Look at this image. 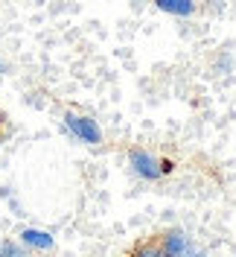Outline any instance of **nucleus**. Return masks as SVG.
<instances>
[{
	"label": "nucleus",
	"instance_id": "nucleus-1",
	"mask_svg": "<svg viewBox=\"0 0 236 257\" xmlns=\"http://www.w3.org/2000/svg\"><path fill=\"white\" fill-rule=\"evenodd\" d=\"M64 126L70 128V135H76L79 141H85V144H102V128L96 126V120H91V117H85V114H73L67 111L64 114Z\"/></svg>",
	"mask_w": 236,
	"mask_h": 257
},
{
	"label": "nucleus",
	"instance_id": "nucleus-2",
	"mask_svg": "<svg viewBox=\"0 0 236 257\" xmlns=\"http://www.w3.org/2000/svg\"><path fill=\"white\" fill-rule=\"evenodd\" d=\"M128 164H131V170L140 178H146V181H155V178L163 176V173H160V158H155L152 152H146L140 146L128 152Z\"/></svg>",
	"mask_w": 236,
	"mask_h": 257
},
{
	"label": "nucleus",
	"instance_id": "nucleus-3",
	"mask_svg": "<svg viewBox=\"0 0 236 257\" xmlns=\"http://www.w3.org/2000/svg\"><path fill=\"white\" fill-rule=\"evenodd\" d=\"M160 251L166 257H187L189 254V237L181 228H172L160 237Z\"/></svg>",
	"mask_w": 236,
	"mask_h": 257
},
{
	"label": "nucleus",
	"instance_id": "nucleus-4",
	"mask_svg": "<svg viewBox=\"0 0 236 257\" xmlns=\"http://www.w3.org/2000/svg\"><path fill=\"white\" fill-rule=\"evenodd\" d=\"M21 240H24V245L38 248V251H50V248L56 245V240L50 237L47 231H38V228H27V231L21 234Z\"/></svg>",
	"mask_w": 236,
	"mask_h": 257
},
{
	"label": "nucleus",
	"instance_id": "nucleus-5",
	"mask_svg": "<svg viewBox=\"0 0 236 257\" xmlns=\"http://www.w3.org/2000/svg\"><path fill=\"white\" fill-rule=\"evenodd\" d=\"M157 9L172 12V15H192L195 12V3L192 0H157Z\"/></svg>",
	"mask_w": 236,
	"mask_h": 257
},
{
	"label": "nucleus",
	"instance_id": "nucleus-6",
	"mask_svg": "<svg viewBox=\"0 0 236 257\" xmlns=\"http://www.w3.org/2000/svg\"><path fill=\"white\" fill-rule=\"evenodd\" d=\"M131 257H166V254L160 251V242H155V240H146V242H137V245H134V251H131Z\"/></svg>",
	"mask_w": 236,
	"mask_h": 257
},
{
	"label": "nucleus",
	"instance_id": "nucleus-7",
	"mask_svg": "<svg viewBox=\"0 0 236 257\" xmlns=\"http://www.w3.org/2000/svg\"><path fill=\"white\" fill-rule=\"evenodd\" d=\"M0 257H27V251L12 240H0Z\"/></svg>",
	"mask_w": 236,
	"mask_h": 257
},
{
	"label": "nucleus",
	"instance_id": "nucleus-8",
	"mask_svg": "<svg viewBox=\"0 0 236 257\" xmlns=\"http://www.w3.org/2000/svg\"><path fill=\"white\" fill-rule=\"evenodd\" d=\"M187 257H207V251H204V248H195V251L189 248V254H187Z\"/></svg>",
	"mask_w": 236,
	"mask_h": 257
},
{
	"label": "nucleus",
	"instance_id": "nucleus-9",
	"mask_svg": "<svg viewBox=\"0 0 236 257\" xmlns=\"http://www.w3.org/2000/svg\"><path fill=\"white\" fill-rule=\"evenodd\" d=\"M0 126H3V114H0Z\"/></svg>",
	"mask_w": 236,
	"mask_h": 257
},
{
	"label": "nucleus",
	"instance_id": "nucleus-10",
	"mask_svg": "<svg viewBox=\"0 0 236 257\" xmlns=\"http://www.w3.org/2000/svg\"><path fill=\"white\" fill-rule=\"evenodd\" d=\"M0 73H3V62H0Z\"/></svg>",
	"mask_w": 236,
	"mask_h": 257
},
{
	"label": "nucleus",
	"instance_id": "nucleus-11",
	"mask_svg": "<svg viewBox=\"0 0 236 257\" xmlns=\"http://www.w3.org/2000/svg\"><path fill=\"white\" fill-rule=\"evenodd\" d=\"M233 254H236V245H233Z\"/></svg>",
	"mask_w": 236,
	"mask_h": 257
}]
</instances>
